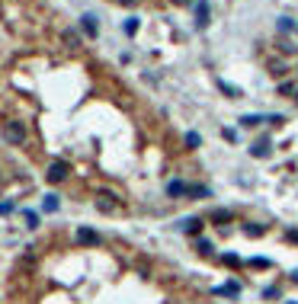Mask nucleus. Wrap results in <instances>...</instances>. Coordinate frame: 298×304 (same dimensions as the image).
I'll use <instances>...</instances> for the list:
<instances>
[{"mask_svg":"<svg viewBox=\"0 0 298 304\" xmlns=\"http://www.w3.org/2000/svg\"><path fill=\"white\" fill-rule=\"evenodd\" d=\"M13 212V205H10V202H0V215H10Z\"/></svg>","mask_w":298,"mask_h":304,"instance_id":"393cba45","label":"nucleus"},{"mask_svg":"<svg viewBox=\"0 0 298 304\" xmlns=\"http://www.w3.org/2000/svg\"><path fill=\"white\" fill-rule=\"evenodd\" d=\"M135 32H138V19H125V36H135Z\"/></svg>","mask_w":298,"mask_h":304,"instance_id":"6ab92c4d","label":"nucleus"},{"mask_svg":"<svg viewBox=\"0 0 298 304\" xmlns=\"http://www.w3.org/2000/svg\"><path fill=\"white\" fill-rule=\"evenodd\" d=\"M205 26H208V3L199 0L196 3V29H205Z\"/></svg>","mask_w":298,"mask_h":304,"instance_id":"39448f33","label":"nucleus"},{"mask_svg":"<svg viewBox=\"0 0 298 304\" xmlns=\"http://www.w3.org/2000/svg\"><path fill=\"white\" fill-rule=\"evenodd\" d=\"M279 93H282V96H292V93H298V90H295V84H282Z\"/></svg>","mask_w":298,"mask_h":304,"instance_id":"5701e85b","label":"nucleus"},{"mask_svg":"<svg viewBox=\"0 0 298 304\" xmlns=\"http://www.w3.org/2000/svg\"><path fill=\"white\" fill-rule=\"evenodd\" d=\"M67 173H71L67 160H51V164H49V170H45V179H49V182H61V179L67 176Z\"/></svg>","mask_w":298,"mask_h":304,"instance_id":"f03ea898","label":"nucleus"},{"mask_svg":"<svg viewBox=\"0 0 298 304\" xmlns=\"http://www.w3.org/2000/svg\"><path fill=\"white\" fill-rule=\"evenodd\" d=\"M167 192L173 195V199H177V195H186V182H180V179H173L170 186H167Z\"/></svg>","mask_w":298,"mask_h":304,"instance_id":"ddd939ff","label":"nucleus"},{"mask_svg":"<svg viewBox=\"0 0 298 304\" xmlns=\"http://www.w3.org/2000/svg\"><path fill=\"white\" fill-rule=\"evenodd\" d=\"M64 42L71 45V48H77V45H80V36H77V32H64Z\"/></svg>","mask_w":298,"mask_h":304,"instance_id":"aec40b11","label":"nucleus"},{"mask_svg":"<svg viewBox=\"0 0 298 304\" xmlns=\"http://www.w3.org/2000/svg\"><path fill=\"white\" fill-rule=\"evenodd\" d=\"M289 240H295V243H298V231H289Z\"/></svg>","mask_w":298,"mask_h":304,"instance_id":"a878e982","label":"nucleus"},{"mask_svg":"<svg viewBox=\"0 0 298 304\" xmlns=\"http://www.w3.org/2000/svg\"><path fill=\"white\" fill-rule=\"evenodd\" d=\"M292 279H295V282H298V269H295V275H292Z\"/></svg>","mask_w":298,"mask_h":304,"instance_id":"c85d7f7f","label":"nucleus"},{"mask_svg":"<svg viewBox=\"0 0 298 304\" xmlns=\"http://www.w3.org/2000/svg\"><path fill=\"white\" fill-rule=\"evenodd\" d=\"M269 151H273V141H269V138H260L253 147H250V154H253V157H269Z\"/></svg>","mask_w":298,"mask_h":304,"instance_id":"0eeeda50","label":"nucleus"},{"mask_svg":"<svg viewBox=\"0 0 298 304\" xmlns=\"http://www.w3.org/2000/svg\"><path fill=\"white\" fill-rule=\"evenodd\" d=\"M173 3H180V6H183V3H189V0H173Z\"/></svg>","mask_w":298,"mask_h":304,"instance_id":"cd10ccee","label":"nucleus"},{"mask_svg":"<svg viewBox=\"0 0 298 304\" xmlns=\"http://www.w3.org/2000/svg\"><path fill=\"white\" fill-rule=\"evenodd\" d=\"M3 138L10 141V144H23V141H26L23 122H3Z\"/></svg>","mask_w":298,"mask_h":304,"instance_id":"f257e3e1","label":"nucleus"},{"mask_svg":"<svg viewBox=\"0 0 298 304\" xmlns=\"http://www.w3.org/2000/svg\"><path fill=\"white\" fill-rule=\"evenodd\" d=\"M212 221H218V224H228V221H231V212H228V208H215V212H212Z\"/></svg>","mask_w":298,"mask_h":304,"instance_id":"f8f14e48","label":"nucleus"},{"mask_svg":"<svg viewBox=\"0 0 298 304\" xmlns=\"http://www.w3.org/2000/svg\"><path fill=\"white\" fill-rule=\"evenodd\" d=\"M263 231H266V227H260V224H247V227H244V234H247V237H260Z\"/></svg>","mask_w":298,"mask_h":304,"instance_id":"f3484780","label":"nucleus"},{"mask_svg":"<svg viewBox=\"0 0 298 304\" xmlns=\"http://www.w3.org/2000/svg\"><path fill=\"white\" fill-rule=\"evenodd\" d=\"M196 250H199V253H212V240H205V237H199V240H196Z\"/></svg>","mask_w":298,"mask_h":304,"instance_id":"dca6fc26","label":"nucleus"},{"mask_svg":"<svg viewBox=\"0 0 298 304\" xmlns=\"http://www.w3.org/2000/svg\"><path fill=\"white\" fill-rule=\"evenodd\" d=\"M212 295H221V298H238V295H241V285H238V282H228V285L212 288Z\"/></svg>","mask_w":298,"mask_h":304,"instance_id":"423d86ee","label":"nucleus"},{"mask_svg":"<svg viewBox=\"0 0 298 304\" xmlns=\"http://www.w3.org/2000/svg\"><path fill=\"white\" fill-rule=\"evenodd\" d=\"M186 144H189V147H199V134L189 131V134H186Z\"/></svg>","mask_w":298,"mask_h":304,"instance_id":"b1692460","label":"nucleus"},{"mask_svg":"<svg viewBox=\"0 0 298 304\" xmlns=\"http://www.w3.org/2000/svg\"><path fill=\"white\" fill-rule=\"evenodd\" d=\"M77 243L80 247H99V234L90 227H77Z\"/></svg>","mask_w":298,"mask_h":304,"instance_id":"7ed1b4c3","label":"nucleus"},{"mask_svg":"<svg viewBox=\"0 0 298 304\" xmlns=\"http://www.w3.org/2000/svg\"><path fill=\"white\" fill-rule=\"evenodd\" d=\"M218 90H221V93H228V96H241V90H238V87L225 84V80H218Z\"/></svg>","mask_w":298,"mask_h":304,"instance_id":"2eb2a0df","label":"nucleus"},{"mask_svg":"<svg viewBox=\"0 0 298 304\" xmlns=\"http://www.w3.org/2000/svg\"><path fill=\"white\" fill-rule=\"evenodd\" d=\"M23 218H26V227H39V215L36 212H23Z\"/></svg>","mask_w":298,"mask_h":304,"instance_id":"a211bd4d","label":"nucleus"},{"mask_svg":"<svg viewBox=\"0 0 298 304\" xmlns=\"http://www.w3.org/2000/svg\"><path fill=\"white\" fill-rule=\"evenodd\" d=\"M119 3H125V6H135V0H119Z\"/></svg>","mask_w":298,"mask_h":304,"instance_id":"bb28decb","label":"nucleus"},{"mask_svg":"<svg viewBox=\"0 0 298 304\" xmlns=\"http://www.w3.org/2000/svg\"><path fill=\"white\" fill-rule=\"evenodd\" d=\"M250 266H256V269H269V260H266V256H253V260H250Z\"/></svg>","mask_w":298,"mask_h":304,"instance_id":"412c9836","label":"nucleus"},{"mask_svg":"<svg viewBox=\"0 0 298 304\" xmlns=\"http://www.w3.org/2000/svg\"><path fill=\"white\" fill-rule=\"evenodd\" d=\"M80 29L87 32V39H97V36H99V23H97V16H93V13L80 16Z\"/></svg>","mask_w":298,"mask_h":304,"instance_id":"20e7f679","label":"nucleus"},{"mask_svg":"<svg viewBox=\"0 0 298 304\" xmlns=\"http://www.w3.org/2000/svg\"><path fill=\"white\" fill-rule=\"evenodd\" d=\"M186 195H193V199H208L212 189L208 186H186Z\"/></svg>","mask_w":298,"mask_h":304,"instance_id":"9d476101","label":"nucleus"},{"mask_svg":"<svg viewBox=\"0 0 298 304\" xmlns=\"http://www.w3.org/2000/svg\"><path fill=\"white\" fill-rule=\"evenodd\" d=\"M276 26H279V32H295L298 29V23H295V19H289V16H279V23H276Z\"/></svg>","mask_w":298,"mask_h":304,"instance_id":"9b49d317","label":"nucleus"},{"mask_svg":"<svg viewBox=\"0 0 298 304\" xmlns=\"http://www.w3.org/2000/svg\"><path fill=\"white\" fill-rule=\"evenodd\" d=\"M180 227H183L186 234H193V237H196V234L202 231V221H199V218H183V221H180Z\"/></svg>","mask_w":298,"mask_h":304,"instance_id":"6e6552de","label":"nucleus"},{"mask_svg":"<svg viewBox=\"0 0 298 304\" xmlns=\"http://www.w3.org/2000/svg\"><path fill=\"white\" fill-rule=\"evenodd\" d=\"M112 199H116V195L103 192V195L97 199V208H99V212H112V208H116V202H112Z\"/></svg>","mask_w":298,"mask_h":304,"instance_id":"1a4fd4ad","label":"nucleus"},{"mask_svg":"<svg viewBox=\"0 0 298 304\" xmlns=\"http://www.w3.org/2000/svg\"><path fill=\"white\" fill-rule=\"evenodd\" d=\"M225 266H241V256H234V253H225Z\"/></svg>","mask_w":298,"mask_h":304,"instance_id":"4be33fe9","label":"nucleus"},{"mask_svg":"<svg viewBox=\"0 0 298 304\" xmlns=\"http://www.w3.org/2000/svg\"><path fill=\"white\" fill-rule=\"evenodd\" d=\"M42 208H45V212H58V195H45Z\"/></svg>","mask_w":298,"mask_h":304,"instance_id":"4468645a","label":"nucleus"}]
</instances>
